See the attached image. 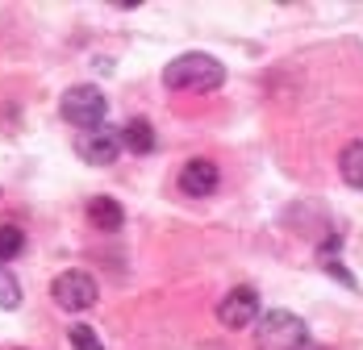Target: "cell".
<instances>
[{
	"label": "cell",
	"mask_w": 363,
	"mask_h": 350,
	"mask_svg": "<svg viewBox=\"0 0 363 350\" xmlns=\"http://www.w3.org/2000/svg\"><path fill=\"white\" fill-rule=\"evenodd\" d=\"M121 146H125L130 154H150V150H155V125H150L146 117H130V121L121 125Z\"/></svg>",
	"instance_id": "9c48e42d"
},
{
	"label": "cell",
	"mask_w": 363,
	"mask_h": 350,
	"mask_svg": "<svg viewBox=\"0 0 363 350\" xmlns=\"http://www.w3.org/2000/svg\"><path fill=\"white\" fill-rule=\"evenodd\" d=\"M88 221H92L96 230H105V234H117V230L125 225V213H121V205H117L113 196H92V201H88Z\"/></svg>",
	"instance_id": "ba28073f"
},
{
	"label": "cell",
	"mask_w": 363,
	"mask_h": 350,
	"mask_svg": "<svg viewBox=\"0 0 363 350\" xmlns=\"http://www.w3.org/2000/svg\"><path fill=\"white\" fill-rule=\"evenodd\" d=\"M338 175L351 184V188H363V142H351L338 159Z\"/></svg>",
	"instance_id": "30bf717a"
},
{
	"label": "cell",
	"mask_w": 363,
	"mask_h": 350,
	"mask_svg": "<svg viewBox=\"0 0 363 350\" xmlns=\"http://www.w3.org/2000/svg\"><path fill=\"white\" fill-rule=\"evenodd\" d=\"M221 184V171L213 159H188L180 167V192L188 196H213Z\"/></svg>",
	"instance_id": "52a82bcc"
},
{
	"label": "cell",
	"mask_w": 363,
	"mask_h": 350,
	"mask_svg": "<svg viewBox=\"0 0 363 350\" xmlns=\"http://www.w3.org/2000/svg\"><path fill=\"white\" fill-rule=\"evenodd\" d=\"M21 250H26V234H21L17 225H0V263L17 259Z\"/></svg>",
	"instance_id": "7c38bea8"
},
{
	"label": "cell",
	"mask_w": 363,
	"mask_h": 350,
	"mask_svg": "<svg viewBox=\"0 0 363 350\" xmlns=\"http://www.w3.org/2000/svg\"><path fill=\"white\" fill-rule=\"evenodd\" d=\"M17 305H21V283H17V276L0 263V309H4V313H13Z\"/></svg>",
	"instance_id": "8fae6325"
},
{
	"label": "cell",
	"mask_w": 363,
	"mask_h": 350,
	"mask_svg": "<svg viewBox=\"0 0 363 350\" xmlns=\"http://www.w3.org/2000/svg\"><path fill=\"white\" fill-rule=\"evenodd\" d=\"M67 338H72L75 350H105V342L96 338V329H92V325H72V334H67Z\"/></svg>",
	"instance_id": "4fadbf2b"
},
{
	"label": "cell",
	"mask_w": 363,
	"mask_h": 350,
	"mask_svg": "<svg viewBox=\"0 0 363 350\" xmlns=\"http://www.w3.org/2000/svg\"><path fill=\"white\" fill-rule=\"evenodd\" d=\"M121 150H125V146H121V130H109V125L84 130V134L75 138V154H79L84 163H92V167H109Z\"/></svg>",
	"instance_id": "8992f818"
},
{
	"label": "cell",
	"mask_w": 363,
	"mask_h": 350,
	"mask_svg": "<svg viewBox=\"0 0 363 350\" xmlns=\"http://www.w3.org/2000/svg\"><path fill=\"white\" fill-rule=\"evenodd\" d=\"M59 108H63V121L79 125V134H84V130H101V125H105L109 101H105V92H101L96 84H72V88L63 92Z\"/></svg>",
	"instance_id": "3957f363"
},
{
	"label": "cell",
	"mask_w": 363,
	"mask_h": 350,
	"mask_svg": "<svg viewBox=\"0 0 363 350\" xmlns=\"http://www.w3.org/2000/svg\"><path fill=\"white\" fill-rule=\"evenodd\" d=\"M163 84L172 92H213V88L225 84V67L205 50H188V55L172 59L163 67Z\"/></svg>",
	"instance_id": "6da1fadb"
},
{
	"label": "cell",
	"mask_w": 363,
	"mask_h": 350,
	"mask_svg": "<svg viewBox=\"0 0 363 350\" xmlns=\"http://www.w3.org/2000/svg\"><path fill=\"white\" fill-rule=\"evenodd\" d=\"M50 296H55V305H59V309H67V313H84V309H92V305H96L101 288H96V280H92L88 271H75V267H72V271L55 276Z\"/></svg>",
	"instance_id": "277c9868"
},
{
	"label": "cell",
	"mask_w": 363,
	"mask_h": 350,
	"mask_svg": "<svg viewBox=\"0 0 363 350\" xmlns=\"http://www.w3.org/2000/svg\"><path fill=\"white\" fill-rule=\"evenodd\" d=\"M301 350H322V346H301Z\"/></svg>",
	"instance_id": "5bb4252c"
},
{
	"label": "cell",
	"mask_w": 363,
	"mask_h": 350,
	"mask_svg": "<svg viewBox=\"0 0 363 350\" xmlns=\"http://www.w3.org/2000/svg\"><path fill=\"white\" fill-rule=\"evenodd\" d=\"M255 346L259 350H301L309 346V325L289 309H272L255 325Z\"/></svg>",
	"instance_id": "7a4b0ae2"
},
{
	"label": "cell",
	"mask_w": 363,
	"mask_h": 350,
	"mask_svg": "<svg viewBox=\"0 0 363 350\" xmlns=\"http://www.w3.org/2000/svg\"><path fill=\"white\" fill-rule=\"evenodd\" d=\"M218 321L225 329H247L251 321H259V292H255L251 283L230 288L218 305Z\"/></svg>",
	"instance_id": "5b68a950"
}]
</instances>
